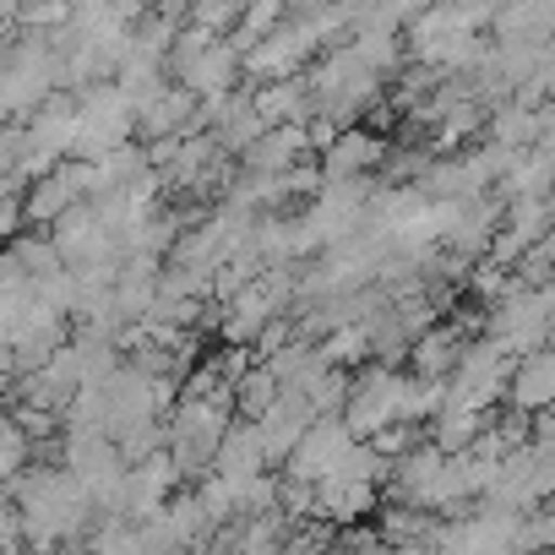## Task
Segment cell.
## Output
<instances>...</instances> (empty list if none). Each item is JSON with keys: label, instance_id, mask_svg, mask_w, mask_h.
Returning <instances> with one entry per match:
<instances>
[{"label": "cell", "instance_id": "5bb4252c", "mask_svg": "<svg viewBox=\"0 0 555 555\" xmlns=\"http://www.w3.org/2000/svg\"><path fill=\"white\" fill-rule=\"evenodd\" d=\"M506 398H512L517 414H550V409H555V349L522 354V360L512 365Z\"/></svg>", "mask_w": 555, "mask_h": 555}, {"label": "cell", "instance_id": "ffe728a7", "mask_svg": "<svg viewBox=\"0 0 555 555\" xmlns=\"http://www.w3.org/2000/svg\"><path fill=\"white\" fill-rule=\"evenodd\" d=\"M371 506H376V485H365V479L333 474V479L317 485V517H327V522H354V517H365Z\"/></svg>", "mask_w": 555, "mask_h": 555}, {"label": "cell", "instance_id": "9c48e42d", "mask_svg": "<svg viewBox=\"0 0 555 555\" xmlns=\"http://www.w3.org/2000/svg\"><path fill=\"white\" fill-rule=\"evenodd\" d=\"M175 463H169V452H158V457H147V463H137V468H126V490H120V517H131V522H147V517H158L164 506H169V490H175Z\"/></svg>", "mask_w": 555, "mask_h": 555}, {"label": "cell", "instance_id": "83f0119b", "mask_svg": "<svg viewBox=\"0 0 555 555\" xmlns=\"http://www.w3.org/2000/svg\"><path fill=\"white\" fill-rule=\"evenodd\" d=\"M240 12L245 7H234V0H202V7H185V23L202 28V34H212V39H229L240 28Z\"/></svg>", "mask_w": 555, "mask_h": 555}, {"label": "cell", "instance_id": "3957f363", "mask_svg": "<svg viewBox=\"0 0 555 555\" xmlns=\"http://www.w3.org/2000/svg\"><path fill=\"white\" fill-rule=\"evenodd\" d=\"M223 436H229V403H191L185 398L169 414L164 452H169L175 474H207L212 457H218V447H223Z\"/></svg>", "mask_w": 555, "mask_h": 555}, {"label": "cell", "instance_id": "d4e9b609", "mask_svg": "<svg viewBox=\"0 0 555 555\" xmlns=\"http://www.w3.org/2000/svg\"><path fill=\"white\" fill-rule=\"evenodd\" d=\"M479 126H485V104H479V99H468V104H452V109L436 120V142H441V147H463V142H468Z\"/></svg>", "mask_w": 555, "mask_h": 555}, {"label": "cell", "instance_id": "8fae6325", "mask_svg": "<svg viewBox=\"0 0 555 555\" xmlns=\"http://www.w3.org/2000/svg\"><path fill=\"white\" fill-rule=\"evenodd\" d=\"M376 164H387V142L365 126H349L333 137V147L322 153V180H360Z\"/></svg>", "mask_w": 555, "mask_h": 555}, {"label": "cell", "instance_id": "2e32d148", "mask_svg": "<svg viewBox=\"0 0 555 555\" xmlns=\"http://www.w3.org/2000/svg\"><path fill=\"white\" fill-rule=\"evenodd\" d=\"M250 104H256V115H261V126H267V131H278V126H306V120H311V109H317V99H311L306 77L267 82V88H256V93H250Z\"/></svg>", "mask_w": 555, "mask_h": 555}, {"label": "cell", "instance_id": "1f68e13d", "mask_svg": "<svg viewBox=\"0 0 555 555\" xmlns=\"http://www.w3.org/2000/svg\"><path fill=\"white\" fill-rule=\"evenodd\" d=\"M533 457H539V452H533ZM539 468H544V501H555V452L539 457Z\"/></svg>", "mask_w": 555, "mask_h": 555}, {"label": "cell", "instance_id": "4fadbf2b", "mask_svg": "<svg viewBox=\"0 0 555 555\" xmlns=\"http://www.w3.org/2000/svg\"><path fill=\"white\" fill-rule=\"evenodd\" d=\"M23 137H28L34 153H44V158L61 164V158L77 147V93H55V99L23 126Z\"/></svg>", "mask_w": 555, "mask_h": 555}, {"label": "cell", "instance_id": "4dcf8cb0", "mask_svg": "<svg viewBox=\"0 0 555 555\" xmlns=\"http://www.w3.org/2000/svg\"><path fill=\"white\" fill-rule=\"evenodd\" d=\"M23 229V202H0V240H12Z\"/></svg>", "mask_w": 555, "mask_h": 555}, {"label": "cell", "instance_id": "ba28073f", "mask_svg": "<svg viewBox=\"0 0 555 555\" xmlns=\"http://www.w3.org/2000/svg\"><path fill=\"white\" fill-rule=\"evenodd\" d=\"M202 126H212V142H218L223 153H240V158L267 137V126H261L250 93H223V99L202 104Z\"/></svg>", "mask_w": 555, "mask_h": 555}, {"label": "cell", "instance_id": "277c9868", "mask_svg": "<svg viewBox=\"0 0 555 555\" xmlns=\"http://www.w3.org/2000/svg\"><path fill=\"white\" fill-rule=\"evenodd\" d=\"M349 425V436L360 441H376L387 425H403V376L392 365H365L354 382H349V403L338 414Z\"/></svg>", "mask_w": 555, "mask_h": 555}, {"label": "cell", "instance_id": "7402d4cb", "mask_svg": "<svg viewBox=\"0 0 555 555\" xmlns=\"http://www.w3.org/2000/svg\"><path fill=\"white\" fill-rule=\"evenodd\" d=\"M284 17H289V12L278 7V0H261V7H245V12H240V28L229 34L234 55H250L261 39H272L278 28H284Z\"/></svg>", "mask_w": 555, "mask_h": 555}, {"label": "cell", "instance_id": "f1b7e54d", "mask_svg": "<svg viewBox=\"0 0 555 555\" xmlns=\"http://www.w3.org/2000/svg\"><path fill=\"white\" fill-rule=\"evenodd\" d=\"M539 550H555V501L517 517V555H539Z\"/></svg>", "mask_w": 555, "mask_h": 555}, {"label": "cell", "instance_id": "d6a6232c", "mask_svg": "<svg viewBox=\"0 0 555 555\" xmlns=\"http://www.w3.org/2000/svg\"><path fill=\"white\" fill-rule=\"evenodd\" d=\"M382 555H430V544H387Z\"/></svg>", "mask_w": 555, "mask_h": 555}, {"label": "cell", "instance_id": "f546056e", "mask_svg": "<svg viewBox=\"0 0 555 555\" xmlns=\"http://www.w3.org/2000/svg\"><path fill=\"white\" fill-rule=\"evenodd\" d=\"M28 539H23V512L0 495V555H23Z\"/></svg>", "mask_w": 555, "mask_h": 555}, {"label": "cell", "instance_id": "8992f818", "mask_svg": "<svg viewBox=\"0 0 555 555\" xmlns=\"http://www.w3.org/2000/svg\"><path fill=\"white\" fill-rule=\"evenodd\" d=\"M256 425V436H261V452H267V463H289L295 457V447L306 441V430L317 425V409L306 403V392H278V403L261 414V420H250Z\"/></svg>", "mask_w": 555, "mask_h": 555}, {"label": "cell", "instance_id": "52a82bcc", "mask_svg": "<svg viewBox=\"0 0 555 555\" xmlns=\"http://www.w3.org/2000/svg\"><path fill=\"white\" fill-rule=\"evenodd\" d=\"M311 50H317V44L300 34V23H295V17H284V28H278L272 39H261L250 55H240V72H245V77H256L261 88H267V82H289V77H295V66H300Z\"/></svg>", "mask_w": 555, "mask_h": 555}, {"label": "cell", "instance_id": "7a4b0ae2", "mask_svg": "<svg viewBox=\"0 0 555 555\" xmlns=\"http://www.w3.org/2000/svg\"><path fill=\"white\" fill-rule=\"evenodd\" d=\"M512 354L495 344V338H479V344H463V360L447 382V403L441 409H457V414H490V403L506 392L512 382Z\"/></svg>", "mask_w": 555, "mask_h": 555}, {"label": "cell", "instance_id": "44dd1931", "mask_svg": "<svg viewBox=\"0 0 555 555\" xmlns=\"http://www.w3.org/2000/svg\"><path fill=\"white\" fill-rule=\"evenodd\" d=\"M164 528H169V539H175L180 550H196V544H212V539H218V522H212V512L202 506L196 490L169 495V506H164Z\"/></svg>", "mask_w": 555, "mask_h": 555}, {"label": "cell", "instance_id": "836d02e7", "mask_svg": "<svg viewBox=\"0 0 555 555\" xmlns=\"http://www.w3.org/2000/svg\"><path fill=\"white\" fill-rule=\"evenodd\" d=\"M7 387H12V382H0V392H7Z\"/></svg>", "mask_w": 555, "mask_h": 555}, {"label": "cell", "instance_id": "ac0fdd59", "mask_svg": "<svg viewBox=\"0 0 555 555\" xmlns=\"http://www.w3.org/2000/svg\"><path fill=\"white\" fill-rule=\"evenodd\" d=\"M311 147V137H306V126H278V131H267L250 153H245V175H289V169H300V153Z\"/></svg>", "mask_w": 555, "mask_h": 555}, {"label": "cell", "instance_id": "4316f807", "mask_svg": "<svg viewBox=\"0 0 555 555\" xmlns=\"http://www.w3.org/2000/svg\"><path fill=\"white\" fill-rule=\"evenodd\" d=\"M88 555H137V522L131 517H99L88 533Z\"/></svg>", "mask_w": 555, "mask_h": 555}, {"label": "cell", "instance_id": "e0dca14e", "mask_svg": "<svg viewBox=\"0 0 555 555\" xmlns=\"http://www.w3.org/2000/svg\"><path fill=\"white\" fill-rule=\"evenodd\" d=\"M261 468H267V452H261L256 425H250V420L229 425V436H223V447H218V457H212V474L229 479V485H245V479H261Z\"/></svg>", "mask_w": 555, "mask_h": 555}, {"label": "cell", "instance_id": "5b68a950", "mask_svg": "<svg viewBox=\"0 0 555 555\" xmlns=\"http://www.w3.org/2000/svg\"><path fill=\"white\" fill-rule=\"evenodd\" d=\"M354 452V436H349V425L338 420V414H327V420H317L311 430H306V441L295 447V457L284 463L289 468V479L295 485H322V479H333L338 474V463Z\"/></svg>", "mask_w": 555, "mask_h": 555}, {"label": "cell", "instance_id": "9a60e30c", "mask_svg": "<svg viewBox=\"0 0 555 555\" xmlns=\"http://www.w3.org/2000/svg\"><path fill=\"white\" fill-rule=\"evenodd\" d=\"M88 196H82V180H77V164H61L55 175H44V180H34L28 185V202H23V218H34V223H44V229H55L72 207H82Z\"/></svg>", "mask_w": 555, "mask_h": 555}, {"label": "cell", "instance_id": "484cf974", "mask_svg": "<svg viewBox=\"0 0 555 555\" xmlns=\"http://www.w3.org/2000/svg\"><path fill=\"white\" fill-rule=\"evenodd\" d=\"M322 360H327L333 371L365 365V360H371V338H365V327H338L333 338H322Z\"/></svg>", "mask_w": 555, "mask_h": 555}, {"label": "cell", "instance_id": "30bf717a", "mask_svg": "<svg viewBox=\"0 0 555 555\" xmlns=\"http://www.w3.org/2000/svg\"><path fill=\"white\" fill-rule=\"evenodd\" d=\"M137 131L147 142H175V137H196L202 131V99H191L185 88H164L153 104L137 109Z\"/></svg>", "mask_w": 555, "mask_h": 555}, {"label": "cell", "instance_id": "cb8c5ba5", "mask_svg": "<svg viewBox=\"0 0 555 555\" xmlns=\"http://www.w3.org/2000/svg\"><path fill=\"white\" fill-rule=\"evenodd\" d=\"M28 436H23V425H17V414L12 409H0V485L7 479H17L23 468H28Z\"/></svg>", "mask_w": 555, "mask_h": 555}, {"label": "cell", "instance_id": "7c38bea8", "mask_svg": "<svg viewBox=\"0 0 555 555\" xmlns=\"http://www.w3.org/2000/svg\"><path fill=\"white\" fill-rule=\"evenodd\" d=\"M234 77H240V55H234V44L229 39H218V44H207L175 82L191 93V99H202V104H212V99H223V93H234Z\"/></svg>", "mask_w": 555, "mask_h": 555}, {"label": "cell", "instance_id": "6da1fadb", "mask_svg": "<svg viewBox=\"0 0 555 555\" xmlns=\"http://www.w3.org/2000/svg\"><path fill=\"white\" fill-rule=\"evenodd\" d=\"M131 131H137V109L126 104V93L115 82L77 93V147H72L77 164H99L104 153L126 147Z\"/></svg>", "mask_w": 555, "mask_h": 555}, {"label": "cell", "instance_id": "603a6c76", "mask_svg": "<svg viewBox=\"0 0 555 555\" xmlns=\"http://www.w3.org/2000/svg\"><path fill=\"white\" fill-rule=\"evenodd\" d=\"M278 392H284V387L272 382V371H267V365H245V371L234 376V387H229V398H234L250 420H261V414L278 403Z\"/></svg>", "mask_w": 555, "mask_h": 555}, {"label": "cell", "instance_id": "d6986e66", "mask_svg": "<svg viewBox=\"0 0 555 555\" xmlns=\"http://www.w3.org/2000/svg\"><path fill=\"white\" fill-rule=\"evenodd\" d=\"M457 360H463V333H457V327H430V333L414 338V349H409V365H414L420 382H452Z\"/></svg>", "mask_w": 555, "mask_h": 555}]
</instances>
